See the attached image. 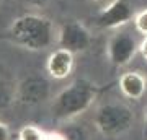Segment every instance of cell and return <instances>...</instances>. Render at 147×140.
Returning a JSON list of instances; mask_svg holds the SVG:
<instances>
[{
  "label": "cell",
  "mask_w": 147,
  "mask_h": 140,
  "mask_svg": "<svg viewBox=\"0 0 147 140\" xmlns=\"http://www.w3.org/2000/svg\"><path fill=\"white\" fill-rule=\"evenodd\" d=\"M16 101V85L0 80V111H5Z\"/></svg>",
  "instance_id": "10"
},
{
  "label": "cell",
  "mask_w": 147,
  "mask_h": 140,
  "mask_svg": "<svg viewBox=\"0 0 147 140\" xmlns=\"http://www.w3.org/2000/svg\"><path fill=\"white\" fill-rule=\"evenodd\" d=\"M144 117H146V122H147V104H146V109H144Z\"/></svg>",
  "instance_id": "17"
},
{
  "label": "cell",
  "mask_w": 147,
  "mask_h": 140,
  "mask_svg": "<svg viewBox=\"0 0 147 140\" xmlns=\"http://www.w3.org/2000/svg\"><path fill=\"white\" fill-rule=\"evenodd\" d=\"M134 20L129 0H110L96 15V25L105 29H119Z\"/></svg>",
  "instance_id": "6"
},
{
  "label": "cell",
  "mask_w": 147,
  "mask_h": 140,
  "mask_svg": "<svg viewBox=\"0 0 147 140\" xmlns=\"http://www.w3.org/2000/svg\"><path fill=\"white\" fill-rule=\"evenodd\" d=\"M49 82L41 75H31V77L21 80L16 85V101L21 104H39L49 98Z\"/></svg>",
  "instance_id": "7"
},
{
  "label": "cell",
  "mask_w": 147,
  "mask_h": 140,
  "mask_svg": "<svg viewBox=\"0 0 147 140\" xmlns=\"http://www.w3.org/2000/svg\"><path fill=\"white\" fill-rule=\"evenodd\" d=\"M95 127L105 137H118L134 124V113L124 103H105L95 113Z\"/></svg>",
  "instance_id": "3"
},
{
  "label": "cell",
  "mask_w": 147,
  "mask_h": 140,
  "mask_svg": "<svg viewBox=\"0 0 147 140\" xmlns=\"http://www.w3.org/2000/svg\"><path fill=\"white\" fill-rule=\"evenodd\" d=\"M90 2H96V3H100V2H108V0H90Z\"/></svg>",
  "instance_id": "18"
},
{
  "label": "cell",
  "mask_w": 147,
  "mask_h": 140,
  "mask_svg": "<svg viewBox=\"0 0 147 140\" xmlns=\"http://www.w3.org/2000/svg\"><path fill=\"white\" fill-rule=\"evenodd\" d=\"M139 54H141V57L147 62V36H144L142 41L139 42Z\"/></svg>",
  "instance_id": "15"
},
{
  "label": "cell",
  "mask_w": 147,
  "mask_h": 140,
  "mask_svg": "<svg viewBox=\"0 0 147 140\" xmlns=\"http://www.w3.org/2000/svg\"><path fill=\"white\" fill-rule=\"evenodd\" d=\"M106 52L110 62L115 67H126L139 52V44L129 33L116 31L108 41Z\"/></svg>",
  "instance_id": "5"
},
{
  "label": "cell",
  "mask_w": 147,
  "mask_h": 140,
  "mask_svg": "<svg viewBox=\"0 0 147 140\" xmlns=\"http://www.w3.org/2000/svg\"><path fill=\"white\" fill-rule=\"evenodd\" d=\"M132 21H134V26H136L137 33L147 36V8L137 11L136 15H134V20Z\"/></svg>",
  "instance_id": "12"
},
{
  "label": "cell",
  "mask_w": 147,
  "mask_h": 140,
  "mask_svg": "<svg viewBox=\"0 0 147 140\" xmlns=\"http://www.w3.org/2000/svg\"><path fill=\"white\" fill-rule=\"evenodd\" d=\"M119 90L129 99H141L146 94L147 78L141 72H126L119 78Z\"/></svg>",
  "instance_id": "9"
},
{
  "label": "cell",
  "mask_w": 147,
  "mask_h": 140,
  "mask_svg": "<svg viewBox=\"0 0 147 140\" xmlns=\"http://www.w3.org/2000/svg\"><path fill=\"white\" fill-rule=\"evenodd\" d=\"M74 65H75V54L59 47L49 54L46 60V72L54 80H64L72 73Z\"/></svg>",
  "instance_id": "8"
},
{
  "label": "cell",
  "mask_w": 147,
  "mask_h": 140,
  "mask_svg": "<svg viewBox=\"0 0 147 140\" xmlns=\"http://www.w3.org/2000/svg\"><path fill=\"white\" fill-rule=\"evenodd\" d=\"M0 140H10V129L3 122H0Z\"/></svg>",
  "instance_id": "16"
},
{
  "label": "cell",
  "mask_w": 147,
  "mask_h": 140,
  "mask_svg": "<svg viewBox=\"0 0 147 140\" xmlns=\"http://www.w3.org/2000/svg\"><path fill=\"white\" fill-rule=\"evenodd\" d=\"M144 75H146V78H147V65H146V72H144Z\"/></svg>",
  "instance_id": "19"
},
{
  "label": "cell",
  "mask_w": 147,
  "mask_h": 140,
  "mask_svg": "<svg viewBox=\"0 0 147 140\" xmlns=\"http://www.w3.org/2000/svg\"><path fill=\"white\" fill-rule=\"evenodd\" d=\"M57 44L59 47L67 49L74 54H80L92 46V33L84 23L77 20L65 21L57 31Z\"/></svg>",
  "instance_id": "4"
},
{
  "label": "cell",
  "mask_w": 147,
  "mask_h": 140,
  "mask_svg": "<svg viewBox=\"0 0 147 140\" xmlns=\"http://www.w3.org/2000/svg\"><path fill=\"white\" fill-rule=\"evenodd\" d=\"M98 88L87 78H77L61 90L53 99L51 111L53 116L59 121L72 119L75 116L85 113L93 104Z\"/></svg>",
  "instance_id": "2"
},
{
  "label": "cell",
  "mask_w": 147,
  "mask_h": 140,
  "mask_svg": "<svg viewBox=\"0 0 147 140\" xmlns=\"http://www.w3.org/2000/svg\"><path fill=\"white\" fill-rule=\"evenodd\" d=\"M7 36L21 49L34 52L44 51L54 42V25L44 15L25 13L10 23Z\"/></svg>",
  "instance_id": "1"
},
{
  "label": "cell",
  "mask_w": 147,
  "mask_h": 140,
  "mask_svg": "<svg viewBox=\"0 0 147 140\" xmlns=\"http://www.w3.org/2000/svg\"><path fill=\"white\" fill-rule=\"evenodd\" d=\"M44 140H69L67 135L61 134V132H46Z\"/></svg>",
  "instance_id": "14"
},
{
  "label": "cell",
  "mask_w": 147,
  "mask_h": 140,
  "mask_svg": "<svg viewBox=\"0 0 147 140\" xmlns=\"http://www.w3.org/2000/svg\"><path fill=\"white\" fill-rule=\"evenodd\" d=\"M44 137H46V132H42L34 124L23 125L18 132V140H44Z\"/></svg>",
  "instance_id": "11"
},
{
  "label": "cell",
  "mask_w": 147,
  "mask_h": 140,
  "mask_svg": "<svg viewBox=\"0 0 147 140\" xmlns=\"http://www.w3.org/2000/svg\"><path fill=\"white\" fill-rule=\"evenodd\" d=\"M49 2H51V0H25V3L33 7V8H44Z\"/></svg>",
  "instance_id": "13"
}]
</instances>
